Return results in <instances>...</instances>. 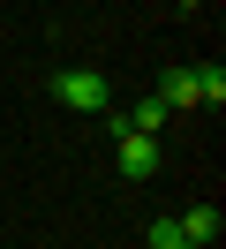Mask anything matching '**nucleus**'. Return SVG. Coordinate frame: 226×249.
Wrapping results in <instances>:
<instances>
[{"label":"nucleus","mask_w":226,"mask_h":249,"mask_svg":"<svg viewBox=\"0 0 226 249\" xmlns=\"http://www.w3.org/2000/svg\"><path fill=\"white\" fill-rule=\"evenodd\" d=\"M181 249H196V242H181Z\"/></svg>","instance_id":"obj_8"},{"label":"nucleus","mask_w":226,"mask_h":249,"mask_svg":"<svg viewBox=\"0 0 226 249\" xmlns=\"http://www.w3.org/2000/svg\"><path fill=\"white\" fill-rule=\"evenodd\" d=\"M121 174L128 181H151L158 174V136H121Z\"/></svg>","instance_id":"obj_2"},{"label":"nucleus","mask_w":226,"mask_h":249,"mask_svg":"<svg viewBox=\"0 0 226 249\" xmlns=\"http://www.w3.org/2000/svg\"><path fill=\"white\" fill-rule=\"evenodd\" d=\"M174 227H181V242H196V249H211V242H219V212H211V204H196V212H181Z\"/></svg>","instance_id":"obj_4"},{"label":"nucleus","mask_w":226,"mask_h":249,"mask_svg":"<svg viewBox=\"0 0 226 249\" xmlns=\"http://www.w3.org/2000/svg\"><path fill=\"white\" fill-rule=\"evenodd\" d=\"M53 98L75 106V113H105V76H98V68H60V76H53Z\"/></svg>","instance_id":"obj_1"},{"label":"nucleus","mask_w":226,"mask_h":249,"mask_svg":"<svg viewBox=\"0 0 226 249\" xmlns=\"http://www.w3.org/2000/svg\"><path fill=\"white\" fill-rule=\"evenodd\" d=\"M158 98H166V113H174V106H196V68H166V76H158Z\"/></svg>","instance_id":"obj_5"},{"label":"nucleus","mask_w":226,"mask_h":249,"mask_svg":"<svg viewBox=\"0 0 226 249\" xmlns=\"http://www.w3.org/2000/svg\"><path fill=\"white\" fill-rule=\"evenodd\" d=\"M151 249H181V227H174V219H151Z\"/></svg>","instance_id":"obj_7"},{"label":"nucleus","mask_w":226,"mask_h":249,"mask_svg":"<svg viewBox=\"0 0 226 249\" xmlns=\"http://www.w3.org/2000/svg\"><path fill=\"white\" fill-rule=\"evenodd\" d=\"M121 128H128V136H158V128H166V98H158V91H143L128 113H121Z\"/></svg>","instance_id":"obj_3"},{"label":"nucleus","mask_w":226,"mask_h":249,"mask_svg":"<svg viewBox=\"0 0 226 249\" xmlns=\"http://www.w3.org/2000/svg\"><path fill=\"white\" fill-rule=\"evenodd\" d=\"M196 98H211V106H219V98H226V68H211V61L196 68Z\"/></svg>","instance_id":"obj_6"}]
</instances>
